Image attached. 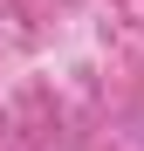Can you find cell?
Segmentation results:
<instances>
[]
</instances>
